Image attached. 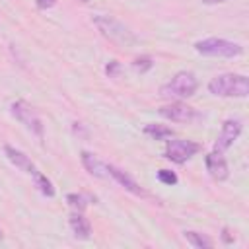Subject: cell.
Wrapping results in <instances>:
<instances>
[{"instance_id":"cell-8","label":"cell","mask_w":249,"mask_h":249,"mask_svg":"<svg viewBox=\"0 0 249 249\" xmlns=\"http://www.w3.org/2000/svg\"><path fill=\"white\" fill-rule=\"evenodd\" d=\"M243 130V123L241 119H226L224 124H222V130L216 138V144H214V150L218 152H226L241 134Z\"/></svg>"},{"instance_id":"cell-5","label":"cell","mask_w":249,"mask_h":249,"mask_svg":"<svg viewBox=\"0 0 249 249\" xmlns=\"http://www.w3.org/2000/svg\"><path fill=\"white\" fill-rule=\"evenodd\" d=\"M10 113H12L29 132H33L37 138H43V134H45L43 121H41V117L35 113V109H33L27 101H23V99L14 101V103L10 105Z\"/></svg>"},{"instance_id":"cell-6","label":"cell","mask_w":249,"mask_h":249,"mask_svg":"<svg viewBox=\"0 0 249 249\" xmlns=\"http://www.w3.org/2000/svg\"><path fill=\"white\" fill-rule=\"evenodd\" d=\"M200 152V144L187 138H171L165 142V158L173 163H185Z\"/></svg>"},{"instance_id":"cell-13","label":"cell","mask_w":249,"mask_h":249,"mask_svg":"<svg viewBox=\"0 0 249 249\" xmlns=\"http://www.w3.org/2000/svg\"><path fill=\"white\" fill-rule=\"evenodd\" d=\"M70 230H72V233L78 237V239H89L91 237V224H89V220L82 214V212H76L74 210V214L70 216Z\"/></svg>"},{"instance_id":"cell-11","label":"cell","mask_w":249,"mask_h":249,"mask_svg":"<svg viewBox=\"0 0 249 249\" xmlns=\"http://www.w3.org/2000/svg\"><path fill=\"white\" fill-rule=\"evenodd\" d=\"M80 160H82V165L86 167V171H88L89 175H93V177H97V179H107V177H109L107 163L101 161L95 154L84 150V152L80 154Z\"/></svg>"},{"instance_id":"cell-20","label":"cell","mask_w":249,"mask_h":249,"mask_svg":"<svg viewBox=\"0 0 249 249\" xmlns=\"http://www.w3.org/2000/svg\"><path fill=\"white\" fill-rule=\"evenodd\" d=\"M121 70H123V66H121L119 60H111V62L105 66V72H107L109 78H117V76L121 74Z\"/></svg>"},{"instance_id":"cell-9","label":"cell","mask_w":249,"mask_h":249,"mask_svg":"<svg viewBox=\"0 0 249 249\" xmlns=\"http://www.w3.org/2000/svg\"><path fill=\"white\" fill-rule=\"evenodd\" d=\"M204 163H206L208 175H210L214 181H226V179L230 177V167H228V161H226V158H224L222 152L214 150V152L206 154Z\"/></svg>"},{"instance_id":"cell-25","label":"cell","mask_w":249,"mask_h":249,"mask_svg":"<svg viewBox=\"0 0 249 249\" xmlns=\"http://www.w3.org/2000/svg\"><path fill=\"white\" fill-rule=\"evenodd\" d=\"M80 2H84V4H86V2H89V0H80Z\"/></svg>"},{"instance_id":"cell-2","label":"cell","mask_w":249,"mask_h":249,"mask_svg":"<svg viewBox=\"0 0 249 249\" xmlns=\"http://www.w3.org/2000/svg\"><path fill=\"white\" fill-rule=\"evenodd\" d=\"M208 91L218 97H247L249 78L233 72L218 74L208 82Z\"/></svg>"},{"instance_id":"cell-7","label":"cell","mask_w":249,"mask_h":249,"mask_svg":"<svg viewBox=\"0 0 249 249\" xmlns=\"http://www.w3.org/2000/svg\"><path fill=\"white\" fill-rule=\"evenodd\" d=\"M160 115H161L163 119L171 121V123H185V124L195 123V121L200 117L195 107H191V105H187V103H181V101H173V103H169V105L160 107Z\"/></svg>"},{"instance_id":"cell-18","label":"cell","mask_w":249,"mask_h":249,"mask_svg":"<svg viewBox=\"0 0 249 249\" xmlns=\"http://www.w3.org/2000/svg\"><path fill=\"white\" fill-rule=\"evenodd\" d=\"M152 66H154V60H152V56H148V54H142V56H138V58L132 60V68H134L138 74L148 72Z\"/></svg>"},{"instance_id":"cell-19","label":"cell","mask_w":249,"mask_h":249,"mask_svg":"<svg viewBox=\"0 0 249 249\" xmlns=\"http://www.w3.org/2000/svg\"><path fill=\"white\" fill-rule=\"evenodd\" d=\"M158 181L160 183H163V185H177V175H175V171H171V169H160L158 171Z\"/></svg>"},{"instance_id":"cell-14","label":"cell","mask_w":249,"mask_h":249,"mask_svg":"<svg viewBox=\"0 0 249 249\" xmlns=\"http://www.w3.org/2000/svg\"><path fill=\"white\" fill-rule=\"evenodd\" d=\"M144 134L150 136L152 140H165V138H171L173 136V128L165 126V124H156V123H150L144 126Z\"/></svg>"},{"instance_id":"cell-22","label":"cell","mask_w":249,"mask_h":249,"mask_svg":"<svg viewBox=\"0 0 249 249\" xmlns=\"http://www.w3.org/2000/svg\"><path fill=\"white\" fill-rule=\"evenodd\" d=\"M222 241H224L226 245H231V243L235 241V237L230 233V230H228V228H224V230H222Z\"/></svg>"},{"instance_id":"cell-24","label":"cell","mask_w":249,"mask_h":249,"mask_svg":"<svg viewBox=\"0 0 249 249\" xmlns=\"http://www.w3.org/2000/svg\"><path fill=\"white\" fill-rule=\"evenodd\" d=\"M2 239H4V233H2V230H0V241H2Z\"/></svg>"},{"instance_id":"cell-23","label":"cell","mask_w":249,"mask_h":249,"mask_svg":"<svg viewBox=\"0 0 249 249\" xmlns=\"http://www.w3.org/2000/svg\"><path fill=\"white\" fill-rule=\"evenodd\" d=\"M204 4H222V2H228V0H202Z\"/></svg>"},{"instance_id":"cell-16","label":"cell","mask_w":249,"mask_h":249,"mask_svg":"<svg viewBox=\"0 0 249 249\" xmlns=\"http://www.w3.org/2000/svg\"><path fill=\"white\" fill-rule=\"evenodd\" d=\"M33 177H35V185H37V189H39L45 196H54V187H53V183H51V179H49L47 175H43L41 171L35 169Z\"/></svg>"},{"instance_id":"cell-17","label":"cell","mask_w":249,"mask_h":249,"mask_svg":"<svg viewBox=\"0 0 249 249\" xmlns=\"http://www.w3.org/2000/svg\"><path fill=\"white\" fill-rule=\"evenodd\" d=\"M66 202H68V206H70L72 210L84 212L86 206H88V196H86V195H78V193H70V195L66 196Z\"/></svg>"},{"instance_id":"cell-1","label":"cell","mask_w":249,"mask_h":249,"mask_svg":"<svg viewBox=\"0 0 249 249\" xmlns=\"http://www.w3.org/2000/svg\"><path fill=\"white\" fill-rule=\"evenodd\" d=\"M93 19V25L99 29V33L105 37V39H109L113 45H117V47H134L136 43H138V39H136V35L123 23V21H119L117 18H113V16H107V14H97V16H93L91 18Z\"/></svg>"},{"instance_id":"cell-12","label":"cell","mask_w":249,"mask_h":249,"mask_svg":"<svg viewBox=\"0 0 249 249\" xmlns=\"http://www.w3.org/2000/svg\"><path fill=\"white\" fill-rule=\"evenodd\" d=\"M4 154H6V158L18 167V169H21V171H25V173H29V175H33L35 173V163L29 160V156H25L21 150H18V148H14V146H10V144H6L4 146Z\"/></svg>"},{"instance_id":"cell-10","label":"cell","mask_w":249,"mask_h":249,"mask_svg":"<svg viewBox=\"0 0 249 249\" xmlns=\"http://www.w3.org/2000/svg\"><path fill=\"white\" fill-rule=\"evenodd\" d=\"M107 171H109V177H113L121 187H124L128 193H132V195H136V196H146L148 193L126 173V171H123V169H119L117 165H113V163H107Z\"/></svg>"},{"instance_id":"cell-15","label":"cell","mask_w":249,"mask_h":249,"mask_svg":"<svg viewBox=\"0 0 249 249\" xmlns=\"http://www.w3.org/2000/svg\"><path fill=\"white\" fill-rule=\"evenodd\" d=\"M183 235H185V239H187L193 247H196V249H210V247L214 245V241H212L208 235L198 233V231H193V230L183 231Z\"/></svg>"},{"instance_id":"cell-21","label":"cell","mask_w":249,"mask_h":249,"mask_svg":"<svg viewBox=\"0 0 249 249\" xmlns=\"http://www.w3.org/2000/svg\"><path fill=\"white\" fill-rule=\"evenodd\" d=\"M35 4H37L39 10H49L56 4V0H35Z\"/></svg>"},{"instance_id":"cell-4","label":"cell","mask_w":249,"mask_h":249,"mask_svg":"<svg viewBox=\"0 0 249 249\" xmlns=\"http://www.w3.org/2000/svg\"><path fill=\"white\" fill-rule=\"evenodd\" d=\"M195 51L202 56H218V58H235L243 54V47L239 43L220 39V37H208L195 43Z\"/></svg>"},{"instance_id":"cell-3","label":"cell","mask_w":249,"mask_h":249,"mask_svg":"<svg viewBox=\"0 0 249 249\" xmlns=\"http://www.w3.org/2000/svg\"><path fill=\"white\" fill-rule=\"evenodd\" d=\"M196 89H198L196 76L191 70H181L173 74L171 80L160 88V93L161 97H167V99H185V97L195 95Z\"/></svg>"}]
</instances>
